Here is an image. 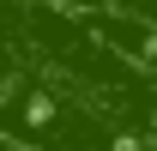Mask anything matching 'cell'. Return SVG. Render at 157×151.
<instances>
[{
	"mask_svg": "<svg viewBox=\"0 0 157 151\" xmlns=\"http://www.w3.org/2000/svg\"><path fill=\"white\" fill-rule=\"evenodd\" d=\"M121 6H139V12H145V6H151V12H157V0H121Z\"/></svg>",
	"mask_w": 157,
	"mask_h": 151,
	"instance_id": "6da1fadb",
	"label": "cell"
}]
</instances>
